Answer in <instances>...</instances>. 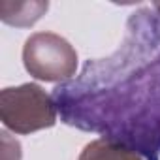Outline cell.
Returning <instances> with one entry per match:
<instances>
[{
    "label": "cell",
    "instance_id": "3957f363",
    "mask_svg": "<svg viewBox=\"0 0 160 160\" xmlns=\"http://www.w3.org/2000/svg\"><path fill=\"white\" fill-rule=\"evenodd\" d=\"M23 62L27 72L42 81H68L77 70V53L58 34L36 32L23 47Z\"/></svg>",
    "mask_w": 160,
    "mask_h": 160
},
{
    "label": "cell",
    "instance_id": "5b68a950",
    "mask_svg": "<svg viewBox=\"0 0 160 160\" xmlns=\"http://www.w3.org/2000/svg\"><path fill=\"white\" fill-rule=\"evenodd\" d=\"M79 160H143V156L121 143L102 138L91 141L83 149Z\"/></svg>",
    "mask_w": 160,
    "mask_h": 160
},
{
    "label": "cell",
    "instance_id": "277c9868",
    "mask_svg": "<svg viewBox=\"0 0 160 160\" xmlns=\"http://www.w3.org/2000/svg\"><path fill=\"white\" fill-rule=\"evenodd\" d=\"M47 2H2L0 17L13 27H30L47 12Z\"/></svg>",
    "mask_w": 160,
    "mask_h": 160
},
{
    "label": "cell",
    "instance_id": "8992f818",
    "mask_svg": "<svg viewBox=\"0 0 160 160\" xmlns=\"http://www.w3.org/2000/svg\"><path fill=\"white\" fill-rule=\"evenodd\" d=\"M13 147V139L8 132H2V160H21V151L10 152Z\"/></svg>",
    "mask_w": 160,
    "mask_h": 160
},
{
    "label": "cell",
    "instance_id": "6da1fadb",
    "mask_svg": "<svg viewBox=\"0 0 160 160\" xmlns=\"http://www.w3.org/2000/svg\"><path fill=\"white\" fill-rule=\"evenodd\" d=\"M66 124L98 132L143 160L160 154V13L136 12L121 49L55 89Z\"/></svg>",
    "mask_w": 160,
    "mask_h": 160
},
{
    "label": "cell",
    "instance_id": "7a4b0ae2",
    "mask_svg": "<svg viewBox=\"0 0 160 160\" xmlns=\"http://www.w3.org/2000/svg\"><path fill=\"white\" fill-rule=\"evenodd\" d=\"M55 100L38 85L25 83L0 92V119L15 134H30L51 128L57 122Z\"/></svg>",
    "mask_w": 160,
    "mask_h": 160
}]
</instances>
